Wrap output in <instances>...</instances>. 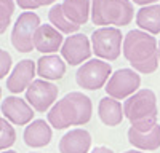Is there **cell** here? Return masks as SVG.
I'll return each mask as SVG.
<instances>
[{
    "label": "cell",
    "mask_w": 160,
    "mask_h": 153,
    "mask_svg": "<svg viewBox=\"0 0 160 153\" xmlns=\"http://www.w3.org/2000/svg\"><path fill=\"white\" fill-rule=\"evenodd\" d=\"M93 104L91 99L80 93L72 91L56 100L48 110V123L55 129H66L69 126H82L91 120Z\"/></svg>",
    "instance_id": "obj_1"
},
{
    "label": "cell",
    "mask_w": 160,
    "mask_h": 153,
    "mask_svg": "<svg viewBox=\"0 0 160 153\" xmlns=\"http://www.w3.org/2000/svg\"><path fill=\"white\" fill-rule=\"evenodd\" d=\"M61 153H88L91 147V136L83 128L68 131L59 140Z\"/></svg>",
    "instance_id": "obj_15"
},
{
    "label": "cell",
    "mask_w": 160,
    "mask_h": 153,
    "mask_svg": "<svg viewBox=\"0 0 160 153\" xmlns=\"http://www.w3.org/2000/svg\"><path fill=\"white\" fill-rule=\"evenodd\" d=\"M32 153H37V151H32Z\"/></svg>",
    "instance_id": "obj_32"
},
{
    "label": "cell",
    "mask_w": 160,
    "mask_h": 153,
    "mask_svg": "<svg viewBox=\"0 0 160 153\" xmlns=\"http://www.w3.org/2000/svg\"><path fill=\"white\" fill-rule=\"evenodd\" d=\"M91 21L102 27L128 26L133 19V5L130 0H91Z\"/></svg>",
    "instance_id": "obj_3"
},
{
    "label": "cell",
    "mask_w": 160,
    "mask_h": 153,
    "mask_svg": "<svg viewBox=\"0 0 160 153\" xmlns=\"http://www.w3.org/2000/svg\"><path fill=\"white\" fill-rule=\"evenodd\" d=\"M22 139H24V144L28 147H32V148L47 147L53 139L51 126L45 120H32L26 126Z\"/></svg>",
    "instance_id": "obj_16"
},
{
    "label": "cell",
    "mask_w": 160,
    "mask_h": 153,
    "mask_svg": "<svg viewBox=\"0 0 160 153\" xmlns=\"http://www.w3.org/2000/svg\"><path fill=\"white\" fill-rule=\"evenodd\" d=\"M55 2L56 0H16L18 7L22 10H35V8L45 7V5H51Z\"/></svg>",
    "instance_id": "obj_25"
},
{
    "label": "cell",
    "mask_w": 160,
    "mask_h": 153,
    "mask_svg": "<svg viewBox=\"0 0 160 153\" xmlns=\"http://www.w3.org/2000/svg\"><path fill=\"white\" fill-rule=\"evenodd\" d=\"M0 153H18V151H15V150H7V151H0Z\"/></svg>",
    "instance_id": "obj_29"
},
{
    "label": "cell",
    "mask_w": 160,
    "mask_h": 153,
    "mask_svg": "<svg viewBox=\"0 0 160 153\" xmlns=\"http://www.w3.org/2000/svg\"><path fill=\"white\" fill-rule=\"evenodd\" d=\"M58 86L47 80H34L26 89V100L38 113H43L53 107L58 99Z\"/></svg>",
    "instance_id": "obj_10"
},
{
    "label": "cell",
    "mask_w": 160,
    "mask_h": 153,
    "mask_svg": "<svg viewBox=\"0 0 160 153\" xmlns=\"http://www.w3.org/2000/svg\"><path fill=\"white\" fill-rule=\"evenodd\" d=\"M128 142L142 151H154L160 147V124L157 120L135 123L127 132Z\"/></svg>",
    "instance_id": "obj_9"
},
{
    "label": "cell",
    "mask_w": 160,
    "mask_h": 153,
    "mask_svg": "<svg viewBox=\"0 0 160 153\" xmlns=\"http://www.w3.org/2000/svg\"><path fill=\"white\" fill-rule=\"evenodd\" d=\"M2 115L10 123L24 126L32 121L35 113L26 99H21L19 96H8L2 100Z\"/></svg>",
    "instance_id": "obj_12"
},
{
    "label": "cell",
    "mask_w": 160,
    "mask_h": 153,
    "mask_svg": "<svg viewBox=\"0 0 160 153\" xmlns=\"http://www.w3.org/2000/svg\"><path fill=\"white\" fill-rule=\"evenodd\" d=\"M123 153H148V151H139V150H128V151H123Z\"/></svg>",
    "instance_id": "obj_28"
},
{
    "label": "cell",
    "mask_w": 160,
    "mask_h": 153,
    "mask_svg": "<svg viewBox=\"0 0 160 153\" xmlns=\"http://www.w3.org/2000/svg\"><path fill=\"white\" fill-rule=\"evenodd\" d=\"M136 24L139 26L141 30L151 35L160 34V5L154 3L142 7L136 13Z\"/></svg>",
    "instance_id": "obj_20"
},
{
    "label": "cell",
    "mask_w": 160,
    "mask_h": 153,
    "mask_svg": "<svg viewBox=\"0 0 160 153\" xmlns=\"http://www.w3.org/2000/svg\"><path fill=\"white\" fill-rule=\"evenodd\" d=\"M40 26V18L34 11H24L18 16L11 30V45L19 53H31L34 49V34Z\"/></svg>",
    "instance_id": "obj_7"
},
{
    "label": "cell",
    "mask_w": 160,
    "mask_h": 153,
    "mask_svg": "<svg viewBox=\"0 0 160 153\" xmlns=\"http://www.w3.org/2000/svg\"><path fill=\"white\" fill-rule=\"evenodd\" d=\"M90 153H114V150H111L109 147H104V145H99V147H95Z\"/></svg>",
    "instance_id": "obj_26"
},
{
    "label": "cell",
    "mask_w": 160,
    "mask_h": 153,
    "mask_svg": "<svg viewBox=\"0 0 160 153\" xmlns=\"http://www.w3.org/2000/svg\"><path fill=\"white\" fill-rule=\"evenodd\" d=\"M0 99H2V88H0Z\"/></svg>",
    "instance_id": "obj_31"
},
{
    "label": "cell",
    "mask_w": 160,
    "mask_h": 153,
    "mask_svg": "<svg viewBox=\"0 0 160 153\" xmlns=\"http://www.w3.org/2000/svg\"><path fill=\"white\" fill-rule=\"evenodd\" d=\"M158 62H160V42H158Z\"/></svg>",
    "instance_id": "obj_30"
},
{
    "label": "cell",
    "mask_w": 160,
    "mask_h": 153,
    "mask_svg": "<svg viewBox=\"0 0 160 153\" xmlns=\"http://www.w3.org/2000/svg\"><path fill=\"white\" fill-rule=\"evenodd\" d=\"M61 10L64 18L71 24L80 27V26L87 24V21L90 19L91 3L90 0H62Z\"/></svg>",
    "instance_id": "obj_18"
},
{
    "label": "cell",
    "mask_w": 160,
    "mask_h": 153,
    "mask_svg": "<svg viewBox=\"0 0 160 153\" xmlns=\"http://www.w3.org/2000/svg\"><path fill=\"white\" fill-rule=\"evenodd\" d=\"M91 53V42L85 34H72L66 38L61 46V56L71 66H78L90 59Z\"/></svg>",
    "instance_id": "obj_11"
},
{
    "label": "cell",
    "mask_w": 160,
    "mask_h": 153,
    "mask_svg": "<svg viewBox=\"0 0 160 153\" xmlns=\"http://www.w3.org/2000/svg\"><path fill=\"white\" fill-rule=\"evenodd\" d=\"M34 49L40 51L43 54H53L61 49L64 40L62 34L55 29L51 24H40L38 29L34 34Z\"/></svg>",
    "instance_id": "obj_14"
},
{
    "label": "cell",
    "mask_w": 160,
    "mask_h": 153,
    "mask_svg": "<svg viewBox=\"0 0 160 153\" xmlns=\"http://www.w3.org/2000/svg\"><path fill=\"white\" fill-rule=\"evenodd\" d=\"M13 13H15V0H0V35L11 24Z\"/></svg>",
    "instance_id": "obj_23"
},
{
    "label": "cell",
    "mask_w": 160,
    "mask_h": 153,
    "mask_svg": "<svg viewBox=\"0 0 160 153\" xmlns=\"http://www.w3.org/2000/svg\"><path fill=\"white\" fill-rule=\"evenodd\" d=\"M131 2H135L136 5H141V7H148V5H154L158 0H131Z\"/></svg>",
    "instance_id": "obj_27"
},
{
    "label": "cell",
    "mask_w": 160,
    "mask_h": 153,
    "mask_svg": "<svg viewBox=\"0 0 160 153\" xmlns=\"http://www.w3.org/2000/svg\"><path fill=\"white\" fill-rule=\"evenodd\" d=\"M112 75V67L109 62H104L101 59H90L78 67L75 73V81L83 89H95L102 88Z\"/></svg>",
    "instance_id": "obj_6"
},
{
    "label": "cell",
    "mask_w": 160,
    "mask_h": 153,
    "mask_svg": "<svg viewBox=\"0 0 160 153\" xmlns=\"http://www.w3.org/2000/svg\"><path fill=\"white\" fill-rule=\"evenodd\" d=\"M11 54L5 49H0V80L5 78V76L10 73V69H11Z\"/></svg>",
    "instance_id": "obj_24"
},
{
    "label": "cell",
    "mask_w": 160,
    "mask_h": 153,
    "mask_svg": "<svg viewBox=\"0 0 160 153\" xmlns=\"http://www.w3.org/2000/svg\"><path fill=\"white\" fill-rule=\"evenodd\" d=\"M16 142V131L11 123L0 113V150H7Z\"/></svg>",
    "instance_id": "obj_22"
},
{
    "label": "cell",
    "mask_w": 160,
    "mask_h": 153,
    "mask_svg": "<svg viewBox=\"0 0 160 153\" xmlns=\"http://www.w3.org/2000/svg\"><path fill=\"white\" fill-rule=\"evenodd\" d=\"M48 19H50V22H51V26L55 29H58L61 34H69V35H72V34H75L80 27H77V26H74V24H71L68 19L64 18V15H62V10H61V3H55L51 7V10L48 11Z\"/></svg>",
    "instance_id": "obj_21"
},
{
    "label": "cell",
    "mask_w": 160,
    "mask_h": 153,
    "mask_svg": "<svg viewBox=\"0 0 160 153\" xmlns=\"http://www.w3.org/2000/svg\"><path fill=\"white\" fill-rule=\"evenodd\" d=\"M122 51L135 72L152 73L158 67V43L155 37L141 29L130 30L123 37Z\"/></svg>",
    "instance_id": "obj_2"
},
{
    "label": "cell",
    "mask_w": 160,
    "mask_h": 153,
    "mask_svg": "<svg viewBox=\"0 0 160 153\" xmlns=\"http://www.w3.org/2000/svg\"><path fill=\"white\" fill-rule=\"evenodd\" d=\"M35 66L37 75L47 81L61 80L66 73V62L58 54H45L35 62Z\"/></svg>",
    "instance_id": "obj_17"
},
{
    "label": "cell",
    "mask_w": 160,
    "mask_h": 153,
    "mask_svg": "<svg viewBox=\"0 0 160 153\" xmlns=\"http://www.w3.org/2000/svg\"><path fill=\"white\" fill-rule=\"evenodd\" d=\"M122 40L118 27H99L91 34V51L101 59L115 61L122 51Z\"/></svg>",
    "instance_id": "obj_5"
},
{
    "label": "cell",
    "mask_w": 160,
    "mask_h": 153,
    "mask_svg": "<svg viewBox=\"0 0 160 153\" xmlns=\"http://www.w3.org/2000/svg\"><path fill=\"white\" fill-rule=\"evenodd\" d=\"M98 117L106 126H118L123 120V107L117 99L106 96L98 104Z\"/></svg>",
    "instance_id": "obj_19"
},
{
    "label": "cell",
    "mask_w": 160,
    "mask_h": 153,
    "mask_svg": "<svg viewBox=\"0 0 160 153\" xmlns=\"http://www.w3.org/2000/svg\"><path fill=\"white\" fill-rule=\"evenodd\" d=\"M37 73V66L32 59L19 61L7 78V89L13 94H19L29 88Z\"/></svg>",
    "instance_id": "obj_13"
},
{
    "label": "cell",
    "mask_w": 160,
    "mask_h": 153,
    "mask_svg": "<svg viewBox=\"0 0 160 153\" xmlns=\"http://www.w3.org/2000/svg\"><path fill=\"white\" fill-rule=\"evenodd\" d=\"M141 86V76L133 69H118L115 70L111 78L106 83V93L109 97H114L117 100L128 99L133 96Z\"/></svg>",
    "instance_id": "obj_8"
},
{
    "label": "cell",
    "mask_w": 160,
    "mask_h": 153,
    "mask_svg": "<svg viewBox=\"0 0 160 153\" xmlns=\"http://www.w3.org/2000/svg\"><path fill=\"white\" fill-rule=\"evenodd\" d=\"M157 97L152 89H138L123 104V117L131 123H142L157 120Z\"/></svg>",
    "instance_id": "obj_4"
}]
</instances>
